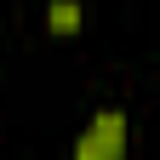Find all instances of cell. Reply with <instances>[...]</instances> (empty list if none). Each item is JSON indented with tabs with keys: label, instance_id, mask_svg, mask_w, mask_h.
I'll return each mask as SVG.
<instances>
[{
	"label": "cell",
	"instance_id": "1",
	"mask_svg": "<svg viewBox=\"0 0 160 160\" xmlns=\"http://www.w3.org/2000/svg\"><path fill=\"white\" fill-rule=\"evenodd\" d=\"M74 160H126V114L120 109H97L92 126L74 143Z\"/></svg>",
	"mask_w": 160,
	"mask_h": 160
},
{
	"label": "cell",
	"instance_id": "2",
	"mask_svg": "<svg viewBox=\"0 0 160 160\" xmlns=\"http://www.w3.org/2000/svg\"><path fill=\"white\" fill-rule=\"evenodd\" d=\"M80 23H86L80 0H52V6H46V29H52L57 40H74V34H80Z\"/></svg>",
	"mask_w": 160,
	"mask_h": 160
}]
</instances>
